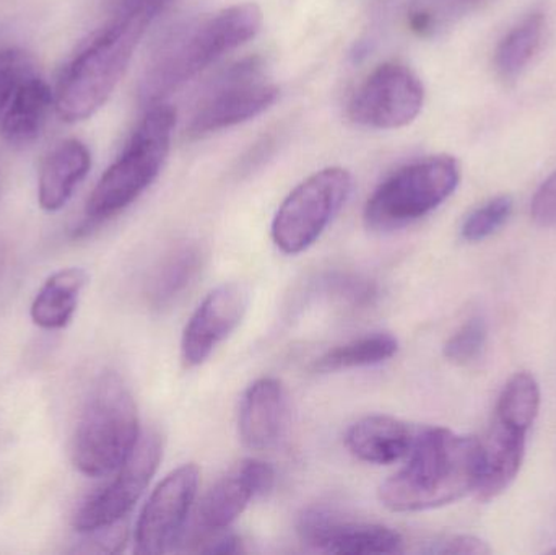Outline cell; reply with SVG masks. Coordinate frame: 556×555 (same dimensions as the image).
<instances>
[{"instance_id": "6", "label": "cell", "mask_w": 556, "mask_h": 555, "mask_svg": "<svg viewBox=\"0 0 556 555\" xmlns=\"http://www.w3.org/2000/svg\"><path fill=\"white\" fill-rule=\"evenodd\" d=\"M460 182L454 156L433 155L389 175L366 202L365 222L376 231L395 230L440 207Z\"/></svg>"}, {"instance_id": "14", "label": "cell", "mask_w": 556, "mask_h": 555, "mask_svg": "<svg viewBox=\"0 0 556 555\" xmlns=\"http://www.w3.org/2000/svg\"><path fill=\"white\" fill-rule=\"evenodd\" d=\"M276 481V472L260 459H244L212 485L199 508V524L205 531L228 530L251 501L267 494Z\"/></svg>"}, {"instance_id": "31", "label": "cell", "mask_w": 556, "mask_h": 555, "mask_svg": "<svg viewBox=\"0 0 556 555\" xmlns=\"http://www.w3.org/2000/svg\"><path fill=\"white\" fill-rule=\"evenodd\" d=\"M241 540L235 534H222L215 540L208 541L207 546L202 547L201 553L207 554H237L241 553Z\"/></svg>"}, {"instance_id": "29", "label": "cell", "mask_w": 556, "mask_h": 555, "mask_svg": "<svg viewBox=\"0 0 556 555\" xmlns=\"http://www.w3.org/2000/svg\"><path fill=\"white\" fill-rule=\"evenodd\" d=\"M425 554H460V555H483L492 553L489 546L479 538L464 537V534H447L428 541L427 546L421 550Z\"/></svg>"}, {"instance_id": "33", "label": "cell", "mask_w": 556, "mask_h": 555, "mask_svg": "<svg viewBox=\"0 0 556 555\" xmlns=\"http://www.w3.org/2000/svg\"><path fill=\"white\" fill-rule=\"evenodd\" d=\"M555 553H556V551H555Z\"/></svg>"}, {"instance_id": "28", "label": "cell", "mask_w": 556, "mask_h": 555, "mask_svg": "<svg viewBox=\"0 0 556 555\" xmlns=\"http://www.w3.org/2000/svg\"><path fill=\"white\" fill-rule=\"evenodd\" d=\"M28 62L20 51L0 52V116L5 111L13 91L23 78L28 77Z\"/></svg>"}, {"instance_id": "10", "label": "cell", "mask_w": 556, "mask_h": 555, "mask_svg": "<svg viewBox=\"0 0 556 555\" xmlns=\"http://www.w3.org/2000/svg\"><path fill=\"white\" fill-rule=\"evenodd\" d=\"M162 455V437L153 430L142 433L129 458L117 469L116 478L93 492L75 512L74 530L87 533L126 520L149 488Z\"/></svg>"}, {"instance_id": "22", "label": "cell", "mask_w": 556, "mask_h": 555, "mask_svg": "<svg viewBox=\"0 0 556 555\" xmlns=\"http://www.w3.org/2000/svg\"><path fill=\"white\" fill-rule=\"evenodd\" d=\"M545 36V16L532 13L509 29L495 52V65L503 78L518 77L541 51Z\"/></svg>"}, {"instance_id": "12", "label": "cell", "mask_w": 556, "mask_h": 555, "mask_svg": "<svg viewBox=\"0 0 556 555\" xmlns=\"http://www.w3.org/2000/svg\"><path fill=\"white\" fill-rule=\"evenodd\" d=\"M298 537L306 546L329 554L404 553V540L384 525L342 520L327 508H307L298 520Z\"/></svg>"}, {"instance_id": "4", "label": "cell", "mask_w": 556, "mask_h": 555, "mask_svg": "<svg viewBox=\"0 0 556 555\" xmlns=\"http://www.w3.org/2000/svg\"><path fill=\"white\" fill-rule=\"evenodd\" d=\"M142 433L139 411L126 381L106 371L91 388L72 439V462L88 478L113 475Z\"/></svg>"}, {"instance_id": "3", "label": "cell", "mask_w": 556, "mask_h": 555, "mask_svg": "<svg viewBox=\"0 0 556 555\" xmlns=\"http://www.w3.org/2000/svg\"><path fill=\"white\" fill-rule=\"evenodd\" d=\"M257 3H235L178 29L156 52L147 68L142 97L149 104L162 103L168 94L198 77L228 52L247 45L263 28Z\"/></svg>"}, {"instance_id": "11", "label": "cell", "mask_w": 556, "mask_h": 555, "mask_svg": "<svg viewBox=\"0 0 556 555\" xmlns=\"http://www.w3.org/2000/svg\"><path fill=\"white\" fill-rule=\"evenodd\" d=\"M199 478L198 466L189 463L156 485L137 521L136 554L160 555L175 547L198 497Z\"/></svg>"}, {"instance_id": "16", "label": "cell", "mask_w": 556, "mask_h": 555, "mask_svg": "<svg viewBox=\"0 0 556 555\" xmlns=\"http://www.w3.org/2000/svg\"><path fill=\"white\" fill-rule=\"evenodd\" d=\"M526 436L528 430L495 417L482 442V469L476 489L479 501H492L513 484L525 459Z\"/></svg>"}, {"instance_id": "1", "label": "cell", "mask_w": 556, "mask_h": 555, "mask_svg": "<svg viewBox=\"0 0 556 555\" xmlns=\"http://www.w3.org/2000/svg\"><path fill=\"white\" fill-rule=\"evenodd\" d=\"M172 0H124L119 12L65 67L54 108L65 123H80L104 106L126 74L140 39Z\"/></svg>"}, {"instance_id": "17", "label": "cell", "mask_w": 556, "mask_h": 555, "mask_svg": "<svg viewBox=\"0 0 556 555\" xmlns=\"http://www.w3.org/2000/svg\"><path fill=\"white\" fill-rule=\"evenodd\" d=\"M418 429L391 416L363 417L350 427L345 445L359 462L369 465H394L407 458Z\"/></svg>"}, {"instance_id": "7", "label": "cell", "mask_w": 556, "mask_h": 555, "mask_svg": "<svg viewBox=\"0 0 556 555\" xmlns=\"http://www.w3.org/2000/svg\"><path fill=\"white\" fill-rule=\"evenodd\" d=\"M353 176L342 166L319 169L301 181L278 207L273 240L285 254L313 247L350 198Z\"/></svg>"}, {"instance_id": "26", "label": "cell", "mask_w": 556, "mask_h": 555, "mask_svg": "<svg viewBox=\"0 0 556 555\" xmlns=\"http://www.w3.org/2000/svg\"><path fill=\"white\" fill-rule=\"evenodd\" d=\"M486 342V325L480 316L467 319L444 345V355L454 364L467 365L482 355Z\"/></svg>"}, {"instance_id": "30", "label": "cell", "mask_w": 556, "mask_h": 555, "mask_svg": "<svg viewBox=\"0 0 556 555\" xmlns=\"http://www.w3.org/2000/svg\"><path fill=\"white\" fill-rule=\"evenodd\" d=\"M531 215L542 227H556V172L535 192Z\"/></svg>"}, {"instance_id": "18", "label": "cell", "mask_w": 556, "mask_h": 555, "mask_svg": "<svg viewBox=\"0 0 556 555\" xmlns=\"http://www.w3.org/2000/svg\"><path fill=\"white\" fill-rule=\"evenodd\" d=\"M90 168L91 153L84 142L68 139L59 143L39 172L38 201L42 211L58 212L65 207Z\"/></svg>"}, {"instance_id": "19", "label": "cell", "mask_w": 556, "mask_h": 555, "mask_svg": "<svg viewBox=\"0 0 556 555\" xmlns=\"http://www.w3.org/2000/svg\"><path fill=\"white\" fill-rule=\"evenodd\" d=\"M52 104L54 93L45 80L31 75L23 78L0 116V137L13 147L35 142L41 136Z\"/></svg>"}, {"instance_id": "25", "label": "cell", "mask_w": 556, "mask_h": 555, "mask_svg": "<svg viewBox=\"0 0 556 555\" xmlns=\"http://www.w3.org/2000/svg\"><path fill=\"white\" fill-rule=\"evenodd\" d=\"M513 214L511 195H496L467 215L463 224V238L470 243L486 240L508 222Z\"/></svg>"}, {"instance_id": "8", "label": "cell", "mask_w": 556, "mask_h": 555, "mask_svg": "<svg viewBox=\"0 0 556 555\" xmlns=\"http://www.w3.org/2000/svg\"><path fill=\"white\" fill-rule=\"evenodd\" d=\"M278 94L277 85L264 80L257 61L241 62L202 98L192 114L188 134L199 139L254 119L276 103Z\"/></svg>"}, {"instance_id": "9", "label": "cell", "mask_w": 556, "mask_h": 555, "mask_svg": "<svg viewBox=\"0 0 556 555\" xmlns=\"http://www.w3.org/2000/svg\"><path fill=\"white\" fill-rule=\"evenodd\" d=\"M424 103L425 87L418 75L402 62H384L356 88L349 116L369 129H401L417 119Z\"/></svg>"}, {"instance_id": "27", "label": "cell", "mask_w": 556, "mask_h": 555, "mask_svg": "<svg viewBox=\"0 0 556 555\" xmlns=\"http://www.w3.org/2000/svg\"><path fill=\"white\" fill-rule=\"evenodd\" d=\"M80 534L84 540L80 541V546H75L74 553L114 554L124 550L129 531H127L126 520H121L110 527Z\"/></svg>"}, {"instance_id": "21", "label": "cell", "mask_w": 556, "mask_h": 555, "mask_svg": "<svg viewBox=\"0 0 556 555\" xmlns=\"http://www.w3.org/2000/svg\"><path fill=\"white\" fill-rule=\"evenodd\" d=\"M204 248L185 243L166 254L150 286V302L155 308L172 306L189 289L205 264Z\"/></svg>"}, {"instance_id": "5", "label": "cell", "mask_w": 556, "mask_h": 555, "mask_svg": "<svg viewBox=\"0 0 556 555\" xmlns=\"http://www.w3.org/2000/svg\"><path fill=\"white\" fill-rule=\"evenodd\" d=\"M176 111L169 104H150L119 159L101 176L88 198V224H101L121 214L153 185L172 149Z\"/></svg>"}, {"instance_id": "20", "label": "cell", "mask_w": 556, "mask_h": 555, "mask_svg": "<svg viewBox=\"0 0 556 555\" xmlns=\"http://www.w3.org/2000/svg\"><path fill=\"white\" fill-rule=\"evenodd\" d=\"M88 282L80 267H68L52 274L33 300L31 319L48 331L64 329L77 312L78 299Z\"/></svg>"}, {"instance_id": "13", "label": "cell", "mask_w": 556, "mask_h": 555, "mask_svg": "<svg viewBox=\"0 0 556 555\" xmlns=\"http://www.w3.org/2000/svg\"><path fill=\"white\" fill-rule=\"evenodd\" d=\"M250 290L240 282L222 283L212 290L182 332L181 358L188 368L204 364L215 349L230 338L247 316Z\"/></svg>"}, {"instance_id": "23", "label": "cell", "mask_w": 556, "mask_h": 555, "mask_svg": "<svg viewBox=\"0 0 556 555\" xmlns=\"http://www.w3.org/2000/svg\"><path fill=\"white\" fill-rule=\"evenodd\" d=\"M399 351V341L388 332L365 336L346 344L337 345L317 358L314 368L317 371L349 370V368L371 367L394 357Z\"/></svg>"}, {"instance_id": "24", "label": "cell", "mask_w": 556, "mask_h": 555, "mask_svg": "<svg viewBox=\"0 0 556 555\" xmlns=\"http://www.w3.org/2000/svg\"><path fill=\"white\" fill-rule=\"evenodd\" d=\"M541 409V388L528 371L516 374L503 388L495 417L522 430L531 429Z\"/></svg>"}, {"instance_id": "15", "label": "cell", "mask_w": 556, "mask_h": 555, "mask_svg": "<svg viewBox=\"0 0 556 555\" xmlns=\"http://www.w3.org/2000/svg\"><path fill=\"white\" fill-rule=\"evenodd\" d=\"M288 422V396L276 378L254 381L241 400L238 430L244 445L251 450H267L277 445Z\"/></svg>"}, {"instance_id": "32", "label": "cell", "mask_w": 556, "mask_h": 555, "mask_svg": "<svg viewBox=\"0 0 556 555\" xmlns=\"http://www.w3.org/2000/svg\"><path fill=\"white\" fill-rule=\"evenodd\" d=\"M434 20H437V16L433 15L430 9L420 7V9H415L410 13V28L418 35H428L434 28Z\"/></svg>"}, {"instance_id": "2", "label": "cell", "mask_w": 556, "mask_h": 555, "mask_svg": "<svg viewBox=\"0 0 556 555\" xmlns=\"http://www.w3.org/2000/svg\"><path fill=\"white\" fill-rule=\"evenodd\" d=\"M480 469L482 442L443 427H424L404 468L379 489V501L397 514L443 507L476 492Z\"/></svg>"}]
</instances>
